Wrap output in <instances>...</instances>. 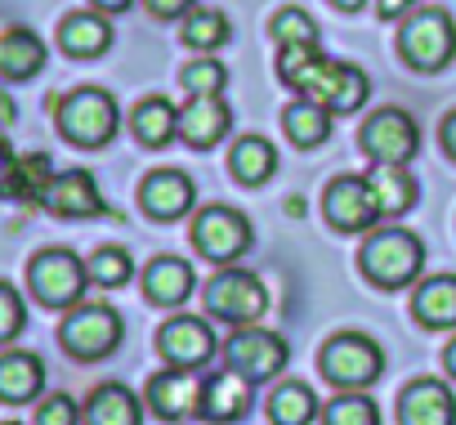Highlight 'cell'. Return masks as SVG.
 I'll list each match as a JSON object with an SVG mask.
<instances>
[{"label": "cell", "instance_id": "obj_36", "mask_svg": "<svg viewBox=\"0 0 456 425\" xmlns=\"http://www.w3.org/2000/svg\"><path fill=\"white\" fill-rule=\"evenodd\" d=\"M273 37H278V50H282V45H318V23H314L300 5H287V10L273 19Z\"/></svg>", "mask_w": 456, "mask_h": 425}, {"label": "cell", "instance_id": "obj_9", "mask_svg": "<svg viewBox=\"0 0 456 425\" xmlns=\"http://www.w3.org/2000/svg\"><path fill=\"white\" fill-rule=\"evenodd\" d=\"M206 309L215 318H228V323H256L265 309H269V291L256 274L247 269H224L219 278H210L206 287Z\"/></svg>", "mask_w": 456, "mask_h": 425}, {"label": "cell", "instance_id": "obj_11", "mask_svg": "<svg viewBox=\"0 0 456 425\" xmlns=\"http://www.w3.org/2000/svg\"><path fill=\"white\" fill-rule=\"evenodd\" d=\"M224 354H228V367H238L251 380H269L287 367V340L278 331H265V327H242L228 340Z\"/></svg>", "mask_w": 456, "mask_h": 425}, {"label": "cell", "instance_id": "obj_2", "mask_svg": "<svg viewBox=\"0 0 456 425\" xmlns=\"http://www.w3.org/2000/svg\"><path fill=\"white\" fill-rule=\"evenodd\" d=\"M358 265H362V274H367L376 287L398 291V287H407V282H416V278H420L425 247H420V238H416V233H407V229H380V233H371V238H367V247H362Z\"/></svg>", "mask_w": 456, "mask_h": 425}, {"label": "cell", "instance_id": "obj_1", "mask_svg": "<svg viewBox=\"0 0 456 425\" xmlns=\"http://www.w3.org/2000/svg\"><path fill=\"white\" fill-rule=\"evenodd\" d=\"M54 108H59V135L77 148H103V143H112V135L121 126L117 99L94 86H81L68 99H54Z\"/></svg>", "mask_w": 456, "mask_h": 425}, {"label": "cell", "instance_id": "obj_28", "mask_svg": "<svg viewBox=\"0 0 456 425\" xmlns=\"http://www.w3.org/2000/svg\"><path fill=\"white\" fill-rule=\"evenodd\" d=\"M130 130H134V139H139L143 148H166V143L179 135V108H175L170 99L152 94V99H143V103L134 108Z\"/></svg>", "mask_w": 456, "mask_h": 425}, {"label": "cell", "instance_id": "obj_39", "mask_svg": "<svg viewBox=\"0 0 456 425\" xmlns=\"http://www.w3.org/2000/svg\"><path fill=\"white\" fill-rule=\"evenodd\" d=\"M143 5H148L152 19H188L197 10L192 0H143Z\"/></svg>", "mask_w": 456, "mask_h": 425}, {"label": "cell", "instance_id": "obj_35", "mask_svg": "<svg viewBox=\"0 0 456 425\" xmlns=\"http://www.w3.org/2000/svg\"><path fill=\"white\" fill-rule=\"evenodd\" d=\"M179 81H183L188 99H219V94H224V86H228V72L206 54V59H192V63L179 72Z\"/></svg>", "mask_w": 456, "mask_h": 425}, {"label": "cell", "instance_id": "obj_45", "mask_svg": "<svg viewBox=\"0 0 456 425\" xmlns=\"http://www.w3.org/2000/svg\"><path fill=\"white\" fill-rule=\"evenodd\" d=\"M0 425H19V421H0Z\"/></svg>", "mask_w": 456, "mask_h": 425}, {"label": "cell", "instance_id": "obj_13", "mask_svg": "<svg viewBox=\"0 0 456 425\" xmlns=\"http://www.w3.org/2000/svg\"><path fill=\"white\" fill-rule=\"evenodd\" d=\"M251 376H242L238 367H224L215 372L210 380H201V403H197V416L215 421V425H233L251 412Z\"/></svg>", "mask_w": 456, "mask_h": 425}, {"label": "cell", "instance_id": "obj_14", "mask_svg": "<svg viewBox=\"0 0 456 425\" xmlns=\"http://www.w3.org/2000/svg\"><path fill=\"white\" fill-rule=\"evenodd\" d=\"M157 349L170 367H188L197 372L210 354H215V331L201 323V318H170L161 331H157Z\"/></svg>", "mask_w": 456, "mask_h": 425}, {"label": "cell", "instance_id": "obj_34", "mask_svg": "<svg viewBox=\"0 0 456 425\" xmlns=\"http://www.w3.org/2000/svg\"><path fill=\"white\" fill-rule=\"evenodd\" d=\"M86 269H90V282H94V287H126L130 274H134V260H130V251H121V247H99V251L86 260Z\"/></svg>", "mask_w": 456, "mask_h": 425}, {"label": "cell", "instance_id": "obj_26", "mask_svg": "<svg viewBox=\"0 0 456 425\" xmlns=\"http://www.w3.org/2000/svg\"><path fill=\"white\" fill-rule=\"evenodd\" d=\"M81 416H86V425H143V403L134 398V389L108 380L90 394Z\"/></svg>", "mask_w": 456, "mask_h": 425}, {"label": "cell", "instance_id": "obj_21", "mask_svg": "<svg viewBox=\"0 0 456 425\" xmlns=\"http://www.w3.org/2000/svg\"><path fill=\"white\" fill-rule=\"evenodd\" d=\"M59 45L72 59H99L112 45V23L99 10H77L59 23Z\"/></svg>", "mask_w": 456, "mask_h": 425}, {"label": "cell", "instance_id": "obj_16", "mask_svg": "<svg viewBox=\"0 0 456 425\" xmlns=\"http://www.w3.org/2000/svg\"><path fill=\"white\" fill-rule=\"evenodd\" d=\"M398 421L403 425H456V394L434 380V376H420L403 389L398 398Z\"/></svg>", "mask_w": 456, "mask_h": 425}, {"label": "cell", "instance_id": "obj_18", "mask_svg": "<svg viewBox=\"0 0 456 425\" xmlns=\"http://www.w3.org/2000/svg\"><path fill=\"white\" fill-rule=\"evenodd\" d=\"M54 184V166L45 152H28V157H5L0 148V192L14 201H45Z\"/></svg>", "mask_w": 456, "mask_h": 425}, {"label": "cell", "instance_id": "obj_43", "mask_svg": "<svg viewBox=\"0 0 456 425\" xmlns=\"http://www.w3.org/2000/svg\"><path fill=\"white\" fill-rule=\"evenodd\" d=\"M331 5H336V10H362L367 0H331Z\"/></svg>", "mask_w": 456, "mask_h": 425}, {"label": "cell", "instance_id": "obj_4", "mask_svg": "<svg viewBox=\"0 0 456 425\" xmlns=\"http://www.w3.org/2000/svg\"><path fill=\"white\" fill-rule=\"evenodd\" d=\"M385 372V349L362 331H340L322 345V376L340 389H367Z\"/></svg>", "mask_w": 456, "mask_h": 425}, {"label": "cell", "instance_id": "obj_15", "mask_svg": "<svg viewBox=\"0 0 456 425\" xmlns=\"http://www.w3.org/2000/svg\"><path fill=\"white\" fill-rule=\"evenodd\" d=\"M41 206H50L54 216H63V220H94V216H103V210H108L90 170H63V175H54V184H50V192H45Z\"/></svg>", "mask_w": 456, "mask_h": 425}, {"label": "cell", "instance_id": "obj_31", "mask_svg": "<svg viewBox=\"0 0 456 425\" xmlns=\"http://www.w3.org/2000/svg\"><path fill=\"white\" fill-rule=\"evenodd\" d=\"M269 416H273V425H309L318 416V394L305 380H287V385L273 389Z\"/></svg>", "mask_w": 456, "mask_h": 425}, {"label": "cell", "instance_id": "obj_10", "mask_svg": "<svg viewBox=\"0 0 456 425\" xmlns=\"http://www.w3.org/2000/svg\"><path fill=\"white\" fill-rule=\"evenodd\" d=\"M322 210H327V220H331L340 233H367V229L380 220V206H376V197H371L367 175H362V179H358V175H340V179L327 188Z\"/></svg>", "mask_w": 456, "mask_h": 425}, {"label": "cell", "instance_id": "obj_44", "mask_svg": "<svg viewBox=\"0 0 456 425\" xmlns=\"http://www.w3.org/2000/svg\"><path fill=\"white\" fill-rule=\"evenodd\" d=\"M447 372H452V376H456V340H452V345H447Z\"/></svg>", "mask_w": 456, "mask_h": 425}, {"label": "cell", "instance_id": "obj_8", "mask_svg": "<svg viewBox=\"0 0 456 425\" xmlns=\"http://www.w3.org/2000/svg\"><path fill=\"white\" fill-rule=\"evenodd\" d=\"M358 143H362V152H367L371 161L407 166V161L416 157V148H420V130H416L411 112H403V108H380V112L367 117Z\"/></svg>", "mask_w": 456, "mask_h": 425}, {"label": "cell", "instance_id": "obj_33", "mask_svg": "<svg viewBox=\"0 0 456 425\" xmlns=\"http://www.w3.org/2000/svg\"><path fill=\"white\" fill-rule=\"evenodd\" d=\"M322 425H380V407L367 394L349 389L322 407Z\"/></svg>", "mask_w": 456, "mask_h": 425}, {"label": "cell", "instance_id": "obj_32", "mask_svg": "<svg viewBox=\"0 0 456 425\" xmlns=\"http://www.w3.org/2000/svg\"><path fill=\"white\" fill-rule=\"evenodd\" d=\"M228 37H233V28H228V19H224V10H192L188 19H183V41L192 45V50H219V45H228Z\"/></svg>", "mask_w": 456, "mask_h": 425}, {"label": "cell", "instance_id": "obj_38", "mask_svg": "<svg viewBox=\"0 0 456 425\" xmlns=\"http://www.w3.org/2000/svg\"><path fill=\"white\" fill-rule=\"evenodd\" d=\"M81 421V407L72 394H45L37 403V425H77Z\"/></svg>", "mask_w": 456, "mask_h": 425}, {"label": "cell", "instance_id": "obj_17", "mask_svg": "<svg viewBox=\"0 0 456 425\" xmlns=\"http://www.w3.org/2000/svg\"><path fill=\"white\" fill-rule=\"evenodd\" d=\"M197 403H201V380L188 367H170L148 380V407L161 421H183L197 412Z\"/></svg>", "mask_w": 456, "mask_h": 425}, {"label": "cell", "instance_id": "obj_12", "mask_svg": "<svg viewBox=\"0 0 456 425\" xmlns=\"http://www.w3.org/2000/svg\"><path fill=\"white\" fill-rule=\"evenodd\" d=\"M367 94H371V81H367L362 68L327 59L322 72L314 77V86H309L300 99H314V103H322L327 112H358V108L367 103Z\"/></svg>", "mask_w": 456, "mask_h": 425}, {"label": "cell", "instance_id": "obj_41", "mask_svg": "<svg viewBox=\"0 0 456 425\" xmlns=\"http://www.w3.org/2000/svg\"><path fill=\"white\" fill-rule=\"evenodd\" d=\"M443 148H447V157L456 161V112L443 121Z\"/></svg>", "mask_w": 456, "mask_h": 425}, {"label": "cell", "instance_id": "obj_40", "mask_svg": "<svg viewBox=\"0 0 456 425\" xmlns=\"http://www.w3.org/2000/svg\"><path fill=\"white\" fill-rule=\"evenodd\" d=\"M376 14L389 23V19H411L416 14V0H376Z\"/></svg>", "mask_w": 456, "mask_h": 425}, {"label": "cell", "instance_id": "obj_22", "mask_svg": "<svg viewBox=\"0 0 456 425\" xmlns=\"http://www.w3.org/2000/svg\"><path fill=\"white\" fill-rule=\"evenodd\" d=\"M192 287H197L192 265L179 260V256H157V260L143 269V291H148L152 305L175 309V305H183V300L192 296Z\"/></svg>", "mask_w": 456, "mask_h": 425}, {"label": "cell", "instance_id": "obj_23", "mask_svg": "<svg viewBox=\"0 0 456 425\" xmlns=\"http://www.w3.org/2000/svg\"><path fill=\"white\" fill-rule=\"evenodd\" d=\"M367 184H371V197H376V206H380V220L407 216V210L416 206V197H420V188H416V179L407 175V166L376 161L371 175H367Z\"/></svg>", "mask_w": 456, "mask_h": 425}, {"label": "cell", "instance_id": "obj_37", "mask_svg": "<svg viewBox=\"0 0 456 425\" xmlns=\"http://www.w3.org/2000/svg\"><path fill=\"white\" fill-rule=\"evenodd\" d=\"M23 327H28V305H23V296H19L10 282H0V345L14 340Z\"/></svg>", "mask_w": 456, "mask_h": 425}, {"label": "cell", "instance_id": "obj_6", "mask_svg": "<svg viewBox=\"0 0 456 425\" xmlns=\"http://www.w3.org/2000/svg\"><path fill=\"white\" fill-rule=\"evenodd\" d=\"M28 282H32V296L50 309H77L81 296H86V282H90V269L63 251V247H50L41 251L32 265H28Z\"/></svg>", "mask_w": 456, "mask_h": 425}, {"label": "cell", "instance_id": "obj_19", "mask_svg": "<svg viewBox=\"0 0 456 425\" xmlns=\"http://www.w3.org/2000/svg\"><path fill=\"white\" fill-rule=\"evenodd\" d=\"M139 201H143V210L152 220H179V216L192 210L197 188H192V179L183 170H152L143 179V188H139Z\"/></svg>", "mask_w": 456, "mask_h": 425}, {"label": "cell", "instance_id": "obj_5", "mask_svg": "<svg viewBox=\"0 0 456 425\" xmlns=\"http://www.w3.org/2000/svg\"><path fill=\"white\" fill-rule=\"evenodd\" d=\"M59 345L77 363H99L121 345V314L112 305H77L59 327Z\"/></svg>", "mask_w": 456, "mask_h": 425}, {"label": "cell", "instance_id": "obj_3", "mask_svg": "<svg viewBox=\"0 0 456 425\" xmlns=\"http://www.w3.org/2000/svg\"><path fill=\"white\" fill-rule=\"evenodd\" d=\"M398 54L407 68L416 72H438L456 59V23L447 10H416L411 19H403L398 32Z\"/></svg>", "mask_w": 456, "mask_h": 425}, {"label": "cell", "instance_id": "obj_20", "mask_svg": "<svg viewBox=\"0 0 456 425\" xmlns=\"http://www.w3.org/2000/svg\"><path fill=\"white\" fill-rule=\"evenodd\" d=\"M228 130H233V112L224 99H188L179 108V139L188 148H215Z\"/></svg>", "mask_w": 456, "mask_h": 425}, {"label": "cell", "instance_id": "obj_7", "mask_svg": "<svg viewBox=\"0 0 456 425\" xmlns=\"http://www.w3.org/2000/svg\"><path fill=\"white\" fill-rule=\"evenodd\" d=\"M192 247L210 265H233L251 247V225L233 206H206L201 216L192 220Z\"/></svg>", "mask_w": 456, "mask_h": 425}, {"label": "cell", "instance_id": "obj_24", "mask_svg": "<svg viewBox=\"0 0 456 425\" xmlns=\"http://www.w3.org/2000/svg\"><path fill=\"white\" fill-rule=\"evenodd\" d=\"M45 385V363L28 349L0 354V403H32Z\"/></svg>", "mask_w": 456, "mask_h": 425}, {"label": "cell", "instance_id": "obj_30", "mask_svg": "<svg viewBox=\"0 0 456 425\" xmlns=\"http://www.w3.org/2000/svg\"><path fill=\"white\" fill-rule=\"evenodd\" d=\"M273 170H278V148L269 143V139H260V135H247V139H238L233 143V175L242 179V184H265V179H273Z\"/></svg>", "mask_w": 456, "mask_h": 425}, {"label": "cell", "instance_id": "obj_25", "mask_svg": "<svg viewBox=\"0 0 456 425\" xmlns=\"http://www.w3.org/2000/svg\"><path fill=\"white\" fill-rule=\"evenodd\" d=\"M45 68V41L32 28H10L0 37V77L5 81H32Z\"/></svg>", "mask_w": 456, "mask_h": 425}, {"label": "cell", "instance_id": "obj_27", "mask_svg": "<svg viewBox=\"0 0 456 425\" xmlns=\"http://www.w3.org/2000/svg\"><path fill=\"white\" fill-rule=\"evenodd\" d=\"M411 309H416L420 327H434V331H443V327H456V278H452V274L425 278V282L416 287V300H411Z\"/></svg>", "mask_w": 456, "mask_h": 425}, {"label": "cell", "instance_id": "obj_42", "mask_svg": "<svg viewBox=\"0 0 456 425\" xmlns=\"http://www.w3.org/2000/svg\"><path fill=\"white\" fill-rule=\"evenodd\" d=\"M90 5L99 10V14H121V10H130L134 0H90Z\"/></svg>", "mask_w": 456, "mask_h": 425}, {"label": "cell", "instance_id": "obj_29", "mask_svg": "<svg viewBox=\"0 0 456 425\" xmlns=\"http://www.w3.org/2000/svg\"><path fill=\"white\" fill-rule=\"evenodd\" d=\"M331 117H336V112H327L322 103H314V99H296V103L287 108L282 126H287L291 143H300V148H322V143L331 139Z\"/></svg>", "mask_w": 456, "mask_h": 425}]
</instances>
